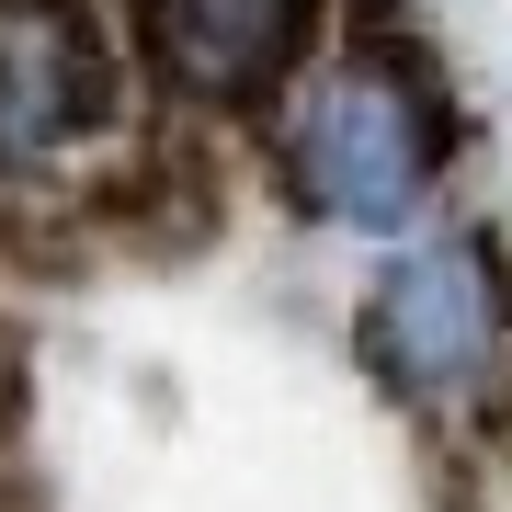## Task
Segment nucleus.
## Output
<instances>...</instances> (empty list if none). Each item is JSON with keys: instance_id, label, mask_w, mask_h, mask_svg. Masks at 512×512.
<instances>
[{"instance_id": "f257e3e1", "label": "nucleus", "mask_w": 512, "mask_h": 512, "mask_svg": "<svg viewBox=\"0 0 512 512\" xmlns=\"http://www.w3.org/2000/svg\"><path fill=\"white\" fill-rule=\"evenodd\" d=\"M296 183L342 228H399L433 194V126H421V103L387 69L319 80V103L296 114Z\"/></svg>"}, {"instance_id": "f03ea898", "label": "nucleus", "mask_w": 512, "mask_h": 512, "mask_svg": "<svg viewBox=\"0 0 512 512\" xmlns=\"http://www.w3.org/2000/svg\"><path fill=\"white\" fill-rule=\"evenodd\" d=\"M114 103V57L80 0H0V171H57Z\"/></svg>"}, {"instance_id": "20e7f679", "label": "nucleus", "mask_w": 512, "mask_h": 512, "mask_svg": "<svg viewBox=\"0 0 512 512\" xmlns=\"http://www.w3.org/2000/svg\"><path fill=\"white\" fill-rule=\"evenodd\" d=\"M148 57L183 103H251L308 57L319 0H148Z\"/></svg>"}, {"instance_id": "7ed1b4c3", "label": "nucleus", "mask_w": 512, "mask_h": 512, "mask_svg": "<svg viewBox=\"0 0 512 512\" xmlns=\"http://www.w3.org/2000/svg\"><path fill=\"white\" fill-rule=\"evenodd\" d=\"M376 365L421 387V399H456V387L490 376V353H501V285H490V262L467 251V239H444V251H410L399 274L376 285Z\"/></svg>"}]
</instances>
